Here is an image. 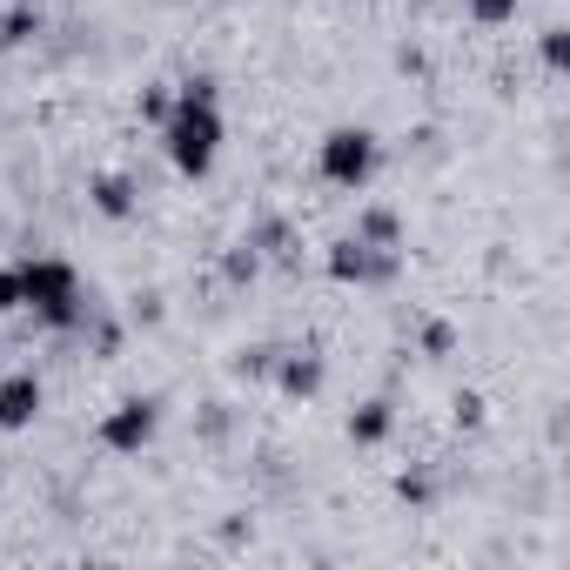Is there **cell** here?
Instances as JSON below:
<instances>
[{
    "instance_id": "obj_1",
    "label": "cell",
    "mask_w": 570,
    "mask_h": 570,
    "mask_svg": "<svg viewBox=\"0 0 570 570\" xmlns=\"http://www.w3.org/2000/svg\"><path fill=\"white\" fill-rule=\"evenodd\" d=\"M168 155H175V168L181 175H208V161H215V141H222V115H215V95H208V81H188L181 88V101L168 108Z\"/></svg>"
},
{
    "instance_id": "obj_2",
    "label": "cell",
    "mask_w": 570,
    "mask_h": 570,
    "mask_svg": "<svg viewBox=\"0 0 570 570\" xmlns=\"http://www.w3.org/2000/svg\"><path fill=\"white\" fill-rule=\"evenodd\" d=\"M21 303H35L48 323H75L81 309H75V268L68 262H35V268H21Z\"/></svg>"
},
{
    "instance_id": "obj_3",
    "label": "cell",
    "mask_w": 570,
    "mask_h": 570,
    "mask_svg": "<svg viewBox=\"0 0 570 570\" xmlns=\"http://www.w3.org/2000/svg\"><path fill=\"white\" fill-rule=\"evenodd\" d=\"M323 175H330L336 188H363V181L376 175V135H370V128H336V135L323 141Z\"/></svg>"
},
{
    "instance_id": "obj_4",
    "label": "cell",
    "mask_w": 570,
    "mask_h": 570,
    "mask_svg": "<svg viewBox=\"0 0 570 570\" xmlns=\"http://www.w3.org/2000/svg\"><path fill=\"white\" fill-rule=\"evenodd\" d=\"M330 275H336V282H390V275H396V255H383V248H370V242H343V248L330 255Z\"/></svg>"
},
{
    "instance_id": "obj_5",
    "label": "cell",
    "mask_w": 570,
    "mask_h": 570,
    "mask_svg": "<svg viewBox=\"0 0 570 570\" xmlns=\"http://www.w3.org/2000/svg\"><path fill=\"white\" fill-rule=\"evenodd\" d=\"M148 436H155V403H121V410L101 423V443H108V450H121V456H128V450H141Z\"/></svg>"
},
{
    "instance_id": "obj_6",
    "label": "cell",
    "mask_w": 570,
    "mask_h": 570,
    "mask_svg": "<svg viewBox=\"0 0 570 570\" xmlns=\"http://www.w3.org/2000/svg\"><path fill=\"white\" fill-rule=\"evenodd\" d=\"M41 410V383L35 376H8L0 383V430H28Z\"/></svg>"
},
{
    "instance_id": "obj_7",
    "label": "cell",
    "mask_w": 570,
    "mask_h": 570,
    "mask_svg": "<svg viewBox=\"0 0 570 570\" xmlns=\"http://www.w3.org/2000/svg\"><path fill=\"white\" fill-rule=\"evenodd\" d=\"M275 376H282V390H289V396H316V390H323V363H316V356H289Z\"/></svg>"
},
{
    "instance_id": "obj_8",
    "label": "cell",
    "mask_w": 570,
    "mask_h": 570,
    "mask_svg": "<svg viewBox=\"0 0 570 570\" xmlns=\"http://www.w3.org/2000/svg\"><path fill=\"white\" fill-rule=\"evenodd\" d=\"M95 208H101V215H128V208H135V181H128V175H101V181H95Z\"/></svg>"
},
{
    "instance_id": "obj_9",
    "label": "cell",
    "mask_w": 570,
    "mask_h": 570,
    "mask_svg": "<svg viewBox=\"0 0 570 570\" xmlns=\"http://www.w3.org/2000/svg\"><path fill=\"white\" fill-rule=\"evenodd\" d=\"M350 436H356V443H383V436H390V403H363V410L350 416Z\"/></svg>"
},
{
    "instance_id": "obj_10",
    "label": "cell",
    "mask_w": 570,
    "mask_h": 570,
    "mask_svg": "<svg viewBox=\"0 0 570 570\" xmlns=\"http://www.w3.org/2000/svg\"><path fill=\"white\" fill-rule=\"evenodd\" d=\"M356 242H370V248H390V242H396V215H390V208H370Z\"/></svg>"
},
{
    "instance_id": "obj_11",
    "label": "cell",
    "mask_w": 570,
    "mask_h": 570,
    "mask_svg": "<svg viewBox=\"0 0 570 570\" xmlns=\"http://www.w3.org/2000/svg\"><path fill=\"white\" fill-rule=\"evenodd\" d=\"M470 14L483 28H503V21H517V0H470Z\"/></svg>"
},
{
    "instance_id": "obj_12",
    "label": "cell",
    "mask_w": 570,
    "mask_h": 570,
    "mask_svg": "<svg viewBox=\"0 0 570 570\" xmlns=\"http://www.w3.org/2000/svg\"><path fill=\"white\" fill-rule=\"evenodd\" d=\"M423 350H430V356H450V350H456V330H450V323H430V330H423Z\"/></svg>"
},
{
    "instance_id": "obj_13",
    "label": "cell",
    "mask_w": 570,
    "mask_h": 570,
    "mask_svg": "<svg viewBox=\"0 0 570 570\" xmlns=\"http://www.w3.org/2000/svg\"><path fill=\"white\" fill-rule=\"evenodd\" d=\"M21 309V268H0V316Z\"/></svg>"
},
{
    "instance_id": "obj_14",
    "label": "cell",
    "mask_w": 570,
    "mask_h": 570,
    "mask_svg": "<svg viewBox=\"0 0 570 570\" xmlns=\"http://www.w3.org/2000/svg\"><path fill=\"white\" fill-rule=\"evenodd\" d=\"M28 28H35V14H28V8H14V14H8V21H0V41H21V35H28Z\"/></svg>"
},
{
    "instance_id": "obj_15",
    "label": "cell",
    "mask_w": 570,
    "mask_h": 570,
    "mask_svg": "<svg viewBox=\"0 0 570 570\" xmlns=\"http://www.w3.org/2000/svg\"><path fill=\"white\" fill-rule=\"evenodd\" d=\"M456 423L476 430V423H483V396H456Z\"/></svg>"
},
{
    "instance_id": "obj_16",
    "label": "cell",
    "mask_w": 570,
    "mask_h": 570,
    "mask_svg": "<svg viewBox=\"0 0 570 570\" xmlns=\"http://www.w3.org/2000/svg\"><path fill=\"white\" fill-rule=\"evenodd\" d=\"M543 61H550V68H563V28H550V35H543Z\"/></svg>"
},
{
    "instance_id": "obj_17",
    "label": "cell",
    "mask_w": 570,
    "mask_h": 570,
    "mask_svg": "<svg viewBox=\"0 0 570 570\" xmlns=\"http://www.w3.org/2000/svg\"><path fill=\"white\" fill-rule=\"evenodd\" d=\"M168 108H175L168 95H141V115H148V121H168Z\"/></svg>"
},
{
    "instance_id": "obj_18",
    "label": "cell",
    "mask_w": 570,
    "mask_h": 570,
    "mask_svg": "<svg viewBox=\"0 0 570 570\" xmlns=\"http://www.w3.org/2000/svg\"><path fill=\"white\" fill-rule=\"evenodd\" d=\"M228 275H235V282H248V275H255V248H242V255H228Z\"/></svg>"
}]
</instances>
